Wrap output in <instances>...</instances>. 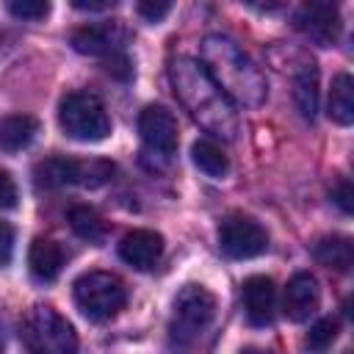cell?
Wrapping results in <instances>:
<instances>
[{"label": "cell", "mask_w": 354, "mask_h": 354, "mask_svg": "<svg viewBox=\"0 0 354 354\" xmlns=\"http://www.w3.org/2000/svg\"><path fill=\"white\" fill-rule=\"evenodd\" d=\"M169 80L174 86L177 100L191 113V119L210 136L221 141H232L238 133V111L230 97L213 83L199 58L180 55L169 66Z\"/></svg>", "instance_id": "6da1fadb"}, {"label": "cell", "mask_w": 354, "mask_h": 354, "mask_svg": "<svg viewBox=\"0 0 354 354\" xmlns=\"http://www.w3.org/2000/svg\"><path fill=\"white\" fill-rule=\"evenodd\" d=\"M199 61L235 108H260L266 102L268 97L266 75L230 36L221 33L205 36Z\"/></svg>", "instance_id": "7a4b0ae2"}, {"label": "cell", "mask_w": 354, "mask_h": 354, "mask_svg": "<svg viewBox=\"0 0 354 354\" xmlns=\"http://www.w3.org/2000/svg\"><path fill=\"white\" fill-rule=\"evenodd\" d=\"M216 318V296L202 285H185L171 307L169 343L177 348L194 346Z\"/></svg>", "instance_id": "3957f363"}, {"label": "cell", "mask_w": 354, "mask_h": 354, "mask_svg": "<svg viewBox=\"0 0 354 354\" xmlns=\"http://www.w3.org/2000/svg\"><path fill=\"white\" fill-rule=\"evenodd\" d=\"M19 337L25 348L36 354H72L77 348L75 326L50 304H33L25 313Z\"/></svg>", "instance_id": "277c9868"}, {"label": "cell", "mask_w": 354, "mask_h": 354, "mask_svg": "<svg viewBox=\"0 0 354 354\" xmlns=\"http://www.w3.org/2000/svg\"><path fill=\"white\" fill-rule=\"evenodd\" d=\"M72 296L77 310L88 321H111L124 304H127V288L124 282L111 271H86L75 279Z\"/></svg>", "instance_id": "5b68a950"}, {"label": "cell", "mask_w": 354, "mask_h": 354, "mask_svg": "<svg viewBox=\"0 0 354 354\" xmlns=\"http://www.w3.org/2000/svg\"><path fill=\"white\" fill-rule=\"evenodd\" d=\"M58 124L75 141H102L111 133L105 105L91 91H69L58 105Z\"/></svg>", "instance_id": "8992f818"}, {"label": "cell", "mask_w": 354, "mask_h": 354, "mask_svg": "<svg viewBox=\"0 0 354 354\" xmlns=\"http://www.w3.org/2000/svg\"><path fill=\"white\" fill-rule=\"evenodd\" d=\"M138 133L144 141V155L169 163L180 144L177 116L166 105H147L138 116Z\"/></svg>", "instance_id": "52a82bcc"}, {"label": "cell", "mask_w": 354, "mask_h": 354, "mask_svg": "<svg viewBox=\"0 0 354 354\" xmlns=\"http://www.w3.org/2000/svg\"><path fill=\"white\" fill-rule=\"evenodd\" d=\"M218 246L232 260H249L268 249V232L252 216L232 213L218 224Z\"/></svg>", "instance_id": "ba28073f"}, {"label": "cell", "mask_w": 354, "mask_h": 354, "mask_svg": "<svg viewBox=\"0 0 354 354\" xmlns=\"http://www.w3.org/2000/svg\"><path fill=\"white\" fill-rule=\"evenodd\" d=\"M296 28L310 41L321 47H332L343 30L340 3L337 0H301V8L296 14Z\"/></svg>", "instance_id": "9c48e42d"}, {"label": "cell", "mask_w": 354, "mask_h": 354, "mask_svg": "<svg viewBox=\"0 0 354 354\" xmlns=\"http://www.w3.org/2000/svg\"><path fill=\"white\" fill-rule=\"evenodd\" d=\"M130 39V30L119 19H105L94 25H83L72 33V47L80 55H94V58H108L116 53H124V44Z\"/></svg>", "instance_id": "30bf717a"}, {"label": "cell", "mask_w": 354, "mask_h": 354, "mask_svg": "<svg viewBox=\"0 0 354 354\" xmlns=\"http://www.w3.org/2000/svg\"><path fill=\"white\" fill-rule=\"evenodd\" d=\"M321 304V288H318V279L307 271H299L288 279V288H285V299H282V313L288 315V321L293 324H301L307 321Z\"/></svg>", "instance_id": "8fae6325"}, {"label": "cell", "mask_w": 354, "mask_h": 354, "mask_svg": "<svg viewBox=\"0 0 354 354\" xmlns=\"http://www.w3.org/2000/svg\"><path fill=\"white\" fill-rule=\"evenodd\" d=\"M119 257L136 271H149L163 257V235L155 230H130L119 241Z\"/></svg>", "instance_id": "7c38bea8"}, {"label": "cell", "mask_w": 354, "mask_h": 354, "mask_svg": "<svg viewBox=\"0 0 354 354\" xmlns=\"http://www.w3.org/2000/svg\"><path fill=\"white\" fill-rule=\"evenodd\" d=\"M243 296V313L252 326H268L277 313V288L271 277H249L241 288Z\"/></svg>", "instance_id": "4fadbf2b"}, {"label": "cell", "mask_w": 354, "mask_h": 354, "mask_svg": "<svg viewBox=\"0 0 354 354\" xmlns=\"http://www.w3.org/2000/svg\"><path fill=\"white\" fill-rule=\"evenodd\" d=\"M293 102L304 119H315L318 113V66L313 58H304L293 72Z\"/></svg>", "instance_id": "5bb4252c"}, {"label": "cell", "mask_w": 354, "mask_h": 354, "mask_svg": "<svg viewBox=\"0 0 354 354\" xmlns=\"http://www.w3.org/2000/svg\"><path fill=\"white\" fill-rule=\"evenodd\" d=\"M77 163L75 158L66 155H53L44 158L33 166V180L39 188H66V185H77Z\"/></svg>", "instance_id": "9a60e30c"}, {"label": "cell", "mask_w": 354, "mask_h": 354, "mask_svg": "<svg viewBox=\"0 0 354 354\" xmlns=\"http://www.w3.org/2000/svg\"><path fill=\"white\" fill-rule=\"evenodd\" d=\"M28 266L39 282H53L64 268V249L50 238H36L28 252Z\"/></svg>", "instance_id": "2e32d148"}, {"label": "cell", "mask_w": 354, "mask_h": 354, "mask_svg": "<svg viewBox=\"0 0 354 354\" xmlns=\"http://www.w3.org/2000/svg\"><path fill=\"white\" fill-rule=\"evenodd\" d=\"M39 133V122L30 113H11L0 119V149L19 152L25 149Z\"/></svg>", "instance_id": "e0dca14e"}, {"label": "cell", "mask_w": 354, "mask_h": 354, "mask_svg": "<svg viewBox=\"0 0 354 354\" xmlns=\"http://www.w3.org/2000/svg\"><path fill=\"white\" fill-rule=\"evenodd\" d=\"M313 254L321 266H326L332 271H340V274H346L354 266V243L346 235H329V238L318 241Z\"/></svg>", "instance_id": "ac0fdd59"}, {"label": "cell", "mask_w": 354, "mask_h": 354, "mask_svg": "<svg viewBox=\"0 0 354 354\" xmlns=\"http://www.w3.org/2000/svg\"><path fill=\"white\" fill-rule=\"evenodd\" d=\"M329 116L348 127L354 122V80L348 72H337L329 88Z\"/></svg>", "instance_id": "d6986e66"}, {"label": "cell", "mask_w": 354, "mask_h": 354, "mask_svg": "<svg viewBox=\"0 0 354 354\" xmlns=\"http://www.w3.org/2000/svg\"><path fill=\"white\" fill-rule=\"evenodd\" d=\"M66 221H69L72 232H75L77 238L88 241V243H100V241L105 238V232H108L105 218H102L94 207H88V205H72V207L66 210Z\"/></svg>", "instance_id": "ffe728a7"}, {"label": "cell", "mask_w": 354, "mask_h": 354, "mask_svg": "<svg viewBox=\"0 0 354 354\" xmlns=\"http://www.w3.org/2000/svg\"><path fill=\"white\" fill-rule=\"evenodd\" d=\"M191 158L199 166V171H205L213 180H221L230 171V158L224 155V149L213 141V138H199L191 147Z\"/></svg>", "instance_id": "44dd1931"}, {"label": "cell", "mask_w": 354, "mask_h": 354, "mask_svg": "<svg viewBox=\"0 0 354 354\" xmlns=\"http://www.w3.org/2000/svg\"><path fill=\"white\" fill-rule=\"evenodd\" d=\"M116 166L105 158H91V160H80L77 163V185L80 188H100L105 183L113 180Z\"/></svg>", "instance_id": "7402d4cb"}, {"label": "cell", "mask_w": 354, "mask_h": 354, "mask_svg": "<svg viewBox=\"0 0 354 354\" xmlns=\"http://www.w3.org/2000/svg\"><path fill=\"white\" fill-rule=\"evenodd\" d=\"M337 329H340L337 318H332V315H326V318H318V321L310 326V332H307V348L324 351L326 346H332V343H335V337H337Z\"/></svg>", "instance_id": "603a6c76"}, {"label": "cell", "mask_w": 354, "mask_h": 354, "mask_svg": "<svg viewBox=\"0 0 354 354\" xmlns=\"http://www.w3.org/2000/svg\"><path fill=\"white\" fill-rule=\"evenodd\" d=\"M6 8L17 19L39 22V19H44L50 14V0H6Z\"/></svg>", "instance_id": "cb8c5ba5"}, {"label": "cell", "mask_w": 354, "mask_h": 354, "mask_svg": "<svg viewBox=\"0 0 354 354\" xmlns=\"http://www.w3.org/2000/svg\"><path fill=\"white\" fill-rule=\"evenodd\" d=\"M171 8V0H138V14L147 22H160Z\"/></svg>", "instance_id": "d4e9b609"}, {"label": "cell", "mask_w": 354, "mask_h": 354, "mask_svg": "<svg viewBox=\"0 0 354 354\" xmlns=\"http://www.w3.org/2000/svg\"><path fill=\"white\" fill-rule=\"evenodd\" d=\"M105 72L119 77V80H130L133 77V66H130V58L124 53H116V55H108L105 58Z\"/></svg>", "instance_id": "484cf974"}, {"label": "cell", "mask_w": 354, "mask_h": 354, "mask_svg": "<svg viewBox=\"0 0 354 354\" xmlns=\"http://www.w3.org/2000/svg\"><path fill=\"white\" fill-rule=\"evenodd\" d=\"M14 205H17V183L6 169H0V210H8Z\"/></svg>", "instance_id": "4316f807"}, {"label": "cell", "mask_w": 354, "mask_h": 354, "mask_svg": "<svg viewBox=\"0 0 354 354\" xmlns=\"http://www.w3.org/2000/svg\"><path fill=\"white\" fill-rule=\"evenodd\" d=\"M332 199L337 202V207H340L343 213H351V210H354V188H351V183H348L346 177H343V180L335 185Z\"/></svg>", "instance_id": "83f0119b"}, {"label": "cell", "mask_w": 354, "mask_h": 354, "mask_svg": "<svg viewBox=\"0 0 354 354\" xmlns=\"http://www.w3.org/2000/svg\"><path fill=\"white\" fill-rule=\"evenodd\" d=\"M14 254V227L8 221H0V266H6Z\"/></svg>", "instance_id": "f1b7e54d"}, {"label": "cell", "mask_w": 354, "mask_h": 354, "mask_svg": "<svg viewBox=\"0 0 354 354\" xmlns=\"http://www.w3.org/2000/svg\"><path fill=\"white\" fill-rule=\"evenodd\" d=\"M77 11H105V8H113L119 0H69Z\"/></svg>", "instance_id": "f546056e"}, {"label": "cell", "mask_w": 354, "mask_h": 354, "mask_svg": "<svg viewBox=\"0 0 354 354\" xmlns=\"http://www.w3.org/2000/svg\"><path fill=\"white\" fill-rule=\"evenodd\" d=\"M241 3H246L249 8H254V11H263V14L279 11V8L285 6V0H241Z\"/></svg>", "instance_id": "4dcf8cb0"}, {"label": "cell", "mask_w": 354, "mask_h": 354, "mask_svg": "<svg viewBox=\"0 0 354 354\" xmlns=\"http://www.w3.org/2000/svg\"><path fill=\"white\" fill-rule=\"evenodd\" d=\"M0 348H3V337H0Z\"/></svg>", "instance_id": "1f68e13d"}]
</instances>
